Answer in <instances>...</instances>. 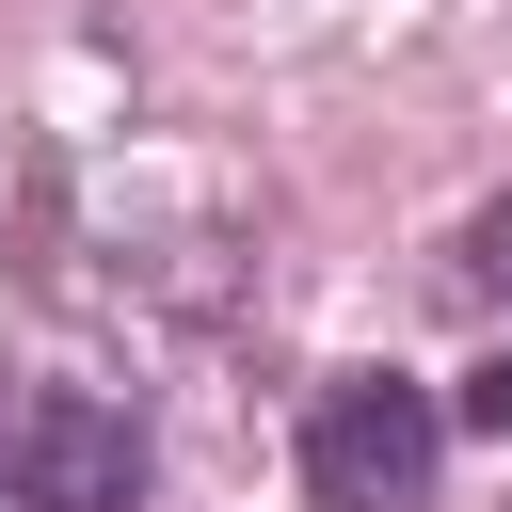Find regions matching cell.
<instances>
[{"label": "cell", "instance_id": "obj_1", "mask_svg": "<svg viewBox=\"0 0 512 512\" xmlns=\"http://www.w3.org/2000/svg\"><path fill=\"white\" fill-rule=\"evenodd\" d=\"M432 464H448L432 384H400V368H336L320 384V416H304V496L320 512H416Z\"/></svg>", "mask_w": 512, "mask_h": 512}, {"label": "cell", "instance_id": "obj_4", "mask_svg": "<svg viewBox=\"0 0 512 512\" xmlns=\"http://www.w3.org/2000/svg\"><path fill=\"white\" fill-rule=\"evenodd\" d=\"M464 272H480V288H496V304H512V192H496V208H480V224H464Z\"/></svg>", "mask_w": 512, "mask_h": 512}, {"label": "cell", "instance_id": "obj_3", "mask_svg": "<svg viewBox=\"0 0 512 512\" xmlns=\"http://www.w3.org/2000/svg\"><path fill=\"white\" fill-rule=\"evenodd\" d=\"M464 432H496V448H512V352H480V368H464Z\"/></svg>", "mask_w": 512, "mask_h": 512}, {"label": "cell", "instance_id": "obj_2", "mask_svg": "<svg viewBox=\"0 0 512 512\" xmlns=\"http://www.w3.org/2000/svg\"><path fill=\"white\" fill-rule=\"evenodd\" d=\"M16 496H32V512H128V496H144V416L96 400V384H48V400L16 416Z\"/></svg>", "mask_w": 512, "mask_h": 512}, {"label": "cell", "instance_id": "obj_5", "mask_svg": "<svg viewBox=\"0 0 512 512\" xmlns=\"http://www.w3.org/2000/svg\"><path fill=\"white\" fill-rule=\"evenodd\" d=\"M0 464H16V432H0Z\"/></svg>", "mask_w": 512, "mask_h": 512}]
</instances>
